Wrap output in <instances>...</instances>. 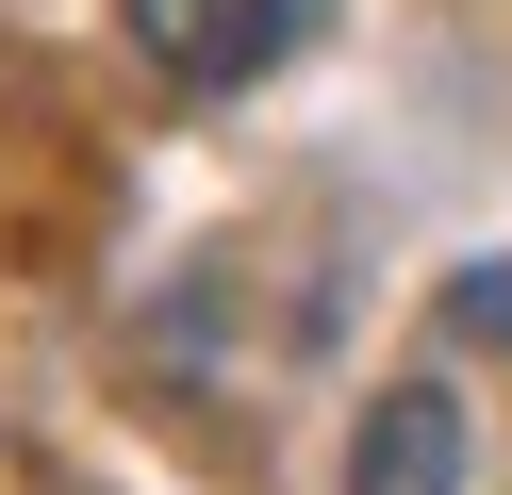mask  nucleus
I'll use <instances>...</instances> for the list:
<instances>
[{"mask_svg": "<svg viewBox=\"0 0 512 495\" xmlns=\"http://www.w3.org/2000/svg\"><path fill=\"white\" fill-rule=\"evenodd\" d=\"M446 479H463V413H446V396L413 380L397 413L364 429V479H347V495H446Z\"/></svg>", "mask_w": 512, "mask_h": 495, "instance_id": "obj_2", "label": "nucleus"}, {"mask_svg": "<svg viewBox=\"0 0 512 495\" xmlns=\"http://www.w3.org/2000/svg\"><path fill=\"white\" fill-rule=\"evenodd\" d=\"M463 314H479V330H512V264H479V281H463Z\"/></svg>", "mask_w": 512, "mask_h": 495, "instance_id": "obj_3", "label": "nucleus"}, {"mask_svg": "<svg viewBox=\"0 0 512 495\" xmlns=\"http://www.w3.org/2000/svg\"><path fill=\"white\" fill-rule=\"evenodd\" d=\"M298 17L314 0H133V50L166 66V83H248V66H281Z\"/></svg>", "mask_w": 512, "mask_h": 495, "instance_id": "obj_1", "label": "nucleus"}]
</instances>
